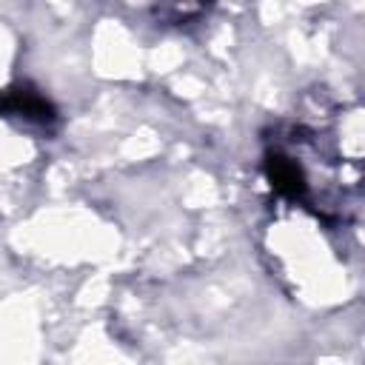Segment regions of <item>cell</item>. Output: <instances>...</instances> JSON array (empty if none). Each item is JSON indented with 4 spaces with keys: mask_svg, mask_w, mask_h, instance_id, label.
Returning a JSON list of instances; mask_svg holds the SVG:
<instances>
[{
    "mask_svg": "<svg viewBox=\"0 0 365 365\" xmlns=\"http://www.w3.org/2000/svg\"><path fill=\"white\" fill-rule=\"evenodd\" d=\"M0 111L9 114V117H20V120H29V123H51L54 120V106L34 88L29 86H17V88H9L3 97H0Z\"/></svg>",
    "mask_w": 365,
    "mask_h": 365,
    "instance_id": "6da1fadb",
    "label": "cell"
}]
</instances>
